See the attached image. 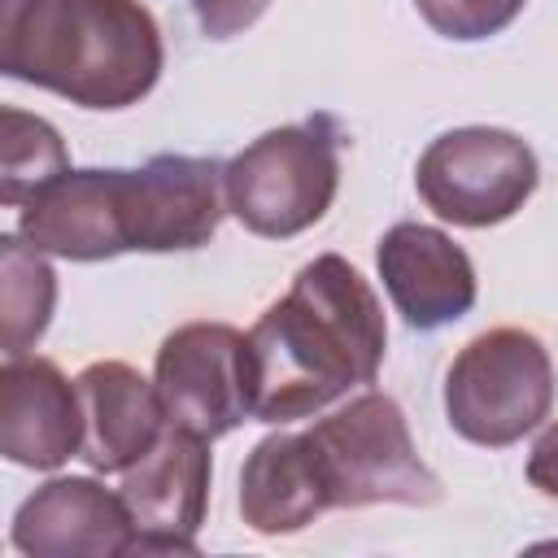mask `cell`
Here are the masks:
<instances>
[{
	"label": "cell",
	"instance_id": "1",
	"mask_svg": "<svg viewBox=\"0 0 558 558\" xmlns=\"http://www.w3.org/2000/svg\"><path fill=\"white\" fill-rule=\"evenodd\" d=\"M227 209V166L161 153L140 170H61L26 196L17 231L26 244L70 262L118 253L201 248Z\"/></svg>",
	"mask_w": 558,
	"mask_h": 558
},
{
	"label": "cell",
	"instance_id": "2",
	"mask_svg": "<svg viewBox=\"0 0 558 558\" xmlns=\"http://www.w3.org/2000/svg\"><path fill=\"white\" fill-rule=\"evenodd\" d=\"M388 344L384 310L371 283L336 253L296 270L248 331V405L262 423L305 418L379 375Z\"/></svg>",
	"mask_w": 558,
	"mask_h": 558
},
{
	"label": "cell",
	"instance_id": "3",
	"mask_svg": "<svg viewBox=\"0 0 558 558\" xmlns=\"http://www.w3.org/2000/svg\"><path fill=\"white\" fill-rule=\"evenodd\" d=\"M0 70L83 109H126L161 74V35L140 0H0Z\"/></svg>",
	"mask_w": 558,
	"mask_h": 558
},
{
	"label": "cell",
	"instance_id": "4",
	"mask_svg": "<svg viewBox=\"0 0 558 558\" xmlns=\"http://www.w3.org/2000/svg\"><path fill=\"white\" fill-rule=\"evenodd\" d=\"M327 506H432L440 497L436 471L418 458L405 414L384 392H362L344 410L305 427Z\"/></svg>",
	"mask_w": 558,
	"mask_h": 558
},
{
	"label": "cell",
	"instance_id": "5",
	"mask_svg": "<svg viewBox=\"0 0 558 558\" xmlns=\"http://www.w3.org/2000/svg\"><path fill=\"white\" fill-rule=\"evenodd\" d=\"M340 183L336 131L327 118L257 135L227 161V209L266 240H288L314 227Z\"/></svg>",
	"mask_w": 558,
	"mask_h": 558
},
{
	"label": "cell",
	"instance_id": "6",
	"mask_svg": "<svg viewBox=\"0 0 558 558\" xmlns=\"http://www.w3.org/2000/svg\"><path fill=\"white\" fill-rule=\"evenodd\" d=\"M554 405V366L545 344L523 327L475 336L445 375L449 427L471 445H514Z\"/></svg>",
	"mask_w": 558,
	"mask_h": 558
},
{
	"label": "cell",
	"instance_id": "7",
	"mask_svg": "<svg viewBox=\"0 0 558 558\" xmlns=\"http://www.w3.org/2000/svg\"><path fill=\"white\" fill-rule=\"evenodd\" d=\"M427 209L458 227H493L536 192V153L497 126H458L427 144L414 170Z\"/></svg>",
	"mask_w": 558,
	"mask_h": 558
},
{
	"label": "cell",
	"instance_id": "8",
	"mask_svg": "<svg viewBox=\"0 0 558 558\" xmlns=\"http://www.w3.org/2000/svg\"><path fill=\"white\" fill-rule=\"evenodd\" d=\"M248 336L227 323H187L157 349V392L166 418L214 440L235 432L248 405Z\"/></svg>",
	"mask_w": 558,
	"mask_h": 558
},
{
	"label": "cell",
	"instance_id": "9",
	"mask_svg": "<svg viewBox=\"0 0 558 558\" xmlns=\"http://www.w3.org/2000/svg\"><path fill=\"white\" fill-rule=\"evenodd\" d=\"M118 493L135 523L131 554H196V532L209 501L205 436L174 423L135 466H126Z\"/></svg>",
	"mask_w": 558,
	"mask_h": 558
},
{
	"label": "cell",
	"instance_id": "10",
	"mask_svg": "<svg viewBox=\"0 0 558 558\" xmlns=\"http://www.w3.org/2000/svg\"><path fill=\"white\" fill-rule=\"evenodd\" d=\"M0 453L31 471H52L83 453V397L57 362L9 357L0 371Z\"/></svg>",
	"mask_w": 558,
	"mask_h": 558
},
{
	"label": "cell",
	"instance_id": "11",
	"mask_svg": "<svg viewBox=\"0 0 558 558\" xmlns=\"http://www.w3.org/2000/svg\"><path fill=\"white\" fill-rule=\"evenodd\" d=\"M135 523L122 493L96 480H48L22 501L13 519V545L31 558H109L131 554Z\"/></svg>",
	"mask_w": 558,
	"mask_h": 558
},
{
	"label": "cell",
	"instance_id": "12",
	"mask_svg": "<svg viewBox=\"0 0 558 558\" xmlns=\"http://www.w3.org/2000/svg\"><path fill=\"white\" fill-rule=\"evenodd\" d=\"M375 262L397 314L418 331H436L475 305V266L436 227L423 222L388 227Z\"/></svg>",
	"mask_w": 558,
	"mask_h": 558
},
{
	"label": "cell",
	"instance_id": "13",
	"mask_svg": "<svg viewBox=\"0 0 558 558\" xmlns=\"http://www.w3.org/2000/svg\"><path fill=\"white\" fill-rule=\"evenodd\" d=\"M74 384L83 397V458L92 471H126L161 440V392L135 366L92 362Z\"/></svg>",
	"mask_w": 558,
	"mask_h": 558
},
{
	"label": "cell",
	"instance_id": "14",
	"mask_svg": "<svg viewBox=\"0 0 558 558\" xmlns=\"http://www.w3.org/2000/svg\"><path fill=\"white\" fill-rule=\"evenodd\" d=\"M323 510H331V506H327V493H323V480L314 466L310 436L305 432L266 436L240 471L244 523L262 536H283V532H301Z\"/></svg>",
	"mask_w": 558,
	"mask_h": 558
},
{
	"label": "cell",
	"instance_id": "15",
	"mask_svg": "<svg viewBox=\"0 0 558 558\" xmlns=\"http://www.w3.org/2000/svg\"><path fill=\"white\" fill-rule=\"evenodd\" d=\"M57 301V275L35 244L17 235L0 240V340L9 357H22L48 327Z\"/></svg>",
	"mask_w": 558,
	"mask_h": 558
},
{
	"label": "cell",
	"instance_id": "16",
	"mask_svg": "<svg viewBox=\"0 0 558 558\" xmlns=\"http://www.w3.org/2000/svg\"><path fill=\"white\" fill-rule=\"evenodd\" d=\"M61 170H70L61 135L44 118L9 105L0 113V201L26 205V196H35Z\"/></svg>",
	"mask_w": 558,
	"mask_h": 558
},
{
	"label": "cell",
	"instance_id": "17",
	"mask_svg": "<svg viewBox=\"0 0 558 558\" xmlns=\"http://www.w3.org/2000/svg\"><path fill=\"white\" fill-rule=\"evenodd\" d=\"M414 4L436 35L471 44V39H488L506 31L523 13L527 0H414Z\"/></svg>",
	"mask_w": 558,
	"mask_h": 558
},
{
	"label": "cell",
	"instance_id": "18",
	"mask_svg": "<svg viewBox=\"0 0 558 558\" xmlns=\"http://www.w3.org/2000/svg\"><path fill=\"white\" fill-rule=\"evenodd\" d=\"M187 4L209 39H231V35L248 31L266 13L270 0H187Z\"/></svg>",
	"mask_w": 558,
	"mask_h": 558
},
{
	"label": "cell",
	"instance_id": "19",
	"mask_svg": "<svg viewBox=\"0 0 558 558\" xmlns=\"http://www.w3.org/2000/svg\"><path fill=\"white\" fill-rule=\"evenodd\" d=\"M527 480H532L545 497H558V423H554V427H545V436L532 445Z\"/></svg>",
	"mask_w": 558,
	"mask_h": 558
}]
</instances>
